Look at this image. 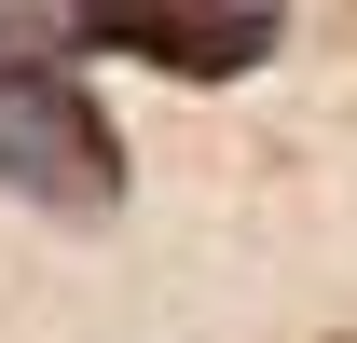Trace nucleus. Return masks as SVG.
<instances>
[{"label":"nucleus","instance_id":"obj_1","mask_svg":"<svg viewBox=\"0 0 357 343\" xmlns=\"http://www.w3.org/2000/svg\"><path fill=\"white\" fill-rule=\"evenodd\" d=\"M0 192H28L55 220H110L124 206V124L83 96V69L0 55Z\"/></svg>","mask_w":357,"mask_h":343},{"label":"nucleus","instance_id":"obj_2","mask_svg":"<svg viewBox=\"0 0 357 343\" xmlns=\"http://www.w3.org/2000/svg\"><path fill=\"white\" fill-rule=\"evenodd\" d=\"M69 42L83 55H137V69H178V83H234V69H261L289 42V14L261 0H234V14H178V0H83L69 14Z\"/></svg>","mask_w":357,"mask_h":343}]
</instances>
